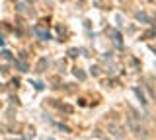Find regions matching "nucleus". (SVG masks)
Here are the masks:
<instances>
[{
  "label": "nucleus",
  "instance_id": "nucleus-5",
  "mask_svg": "<svg viewBox=\"0 0 156 140\" xmlns=\"http://www.w3.org/2000/svg\"><path fill=\"white\" fill-rule=\"evenodd\" d=\"M74 74H76V76H78V78H80V80H84V78H86V76H84V72H80V70H76Z\"/></svg>",
  "mask_w": 156,
  "mask_h": 140
},
{
  "label": "nucleus",
  "instance_id": "nucleus-2",
  "mask_svg": "<svg viewBox=\"0 0 156 140\" xmlns=\"http://www.w3.org/2000/svg\"><path fill=\"white\" fill-rule=\"evenodd\" d=\"M109 132L113 134V136H115L117 140H121V138H123V132H121V128L117 127L115 123H109Z\"/></svg>",
  "mask_w": 156,
  "mask_h": 140
},
{
  "label": "nucleus",
  "instance_id": "nucleus-6",
  "mask_svg": "<svg viewBox=\"0 0 156 140\" xmlns=\"http://www.w3.org/2000/svg\"><path fill=\"white\" fill-rule=\"evenodd\" d=\"M45 140H53V138H45Z\"/></svg>",
  "mask_w": 156,
  "mask_h": 140
},
{
  "label": "nucleus",
  "instance_id": "nucleus-1",
  "mask_svg": "<svg viewBox=\"0 0 156 140\" xmlns=\"http://www.w3.org/2000/svg\"><path fill=\"white\" fill-rule=\"evenodd\" d=\"M127 123H129V128H131L133 134H136V136H144V134H146L144 127L136 121V117H127Z\"/></svg>",
  "mask_w": 156,
  "mask_h": 140
},
{
  "label": "nucleus",
  "instance_id": "nucleus-3",
  "mask_svg": "<svg viewBox=\"0 0 156 140\" xmlns=\"http://www.w3.org/2000/svg\"><path fill=\"white\" fill-rule=\"evenodd\" d=\"M45 66H47V59H41V60L37 62V72H43Z\"/></svg>",
  "mask_w": 156,
  "mask_h": 140
},
{
  "label": "nucleus",
  "instance_id": "nucleus-4",
  "mask_svg": "<svg viewBox=\"0 0 156 140\" xmlns=\"http://www.w3.org/2000/svg\"><path fill=\"white\" fill-rule=\"evenodd\" d=\"M35 33L39 37H41V39H49V33L47 31H43V29H39V27H35Z\"/></svg>",
  "mask_w": 156,
  "mask_h": 140
}]
</instances>
